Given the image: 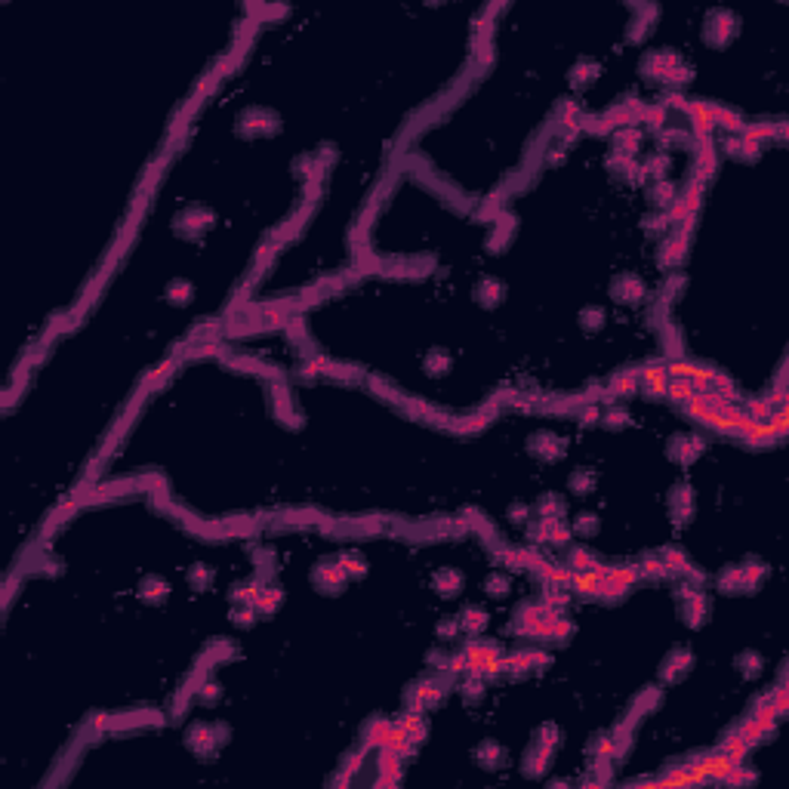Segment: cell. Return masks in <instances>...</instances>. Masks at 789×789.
Instances as JSON below:
<instances>
[{"instance_id": "6da1fadb", "label": "cell", "mask_w": 789, "mask_h": 789, "mask_svg": "<svg viewBox=\"0 0 789 789\" xmlns=\"http://www.w3.org/2000/svg\"><path fill=\"white\" fill-rule=\"evenodd\" d=\"M734 31H737V19H734L731 10H709L706 13V28H703V34H706L709 44H716V47L728 44V40L734 37Z\"/></svg>"}, {"instance_id": "7a4b0ae2", "label": "cell", "mask_w": 789, "mask_h": 789, "mask_svg": "<svg viewBox=\"0 0 789 789\" xmlns=\"http://www.w3.org/2000/svg\"><path fill=\"white\" fill-rule=\"evenodd\" d=\"M210 223H213V213H210L207 207H198V203H191V207H185L182 213L173 219V232L182 235V237H198Z\"/></svg>"}, {"instance_id": "3957f363", "label": "cell", "mask_w": 789, "mask_h": 789, "mask_svg": "<svg viewBox=\"0 0 789 789\" xmlns=\"http://www.w3.org/2000/svg\"><path fill=\"white\" fill-rule=\"evenodd\" d=\"M185 740H189V746H191L194 752H198L201 759H210V756L216 752V746L223 743V737H219L216 725H203V722H198V725H191V728H189Z\"/></svg>"}, {"instance_id": "277c9868", "label": "cell", "mask_w": 789, "mask_h": 789, "mask_svg": "<svg viewBox=\"0 0 789 789\" xmlns=\"http://www.w3.org/2000/svg\"><path fill=\"white\" fill-rule=\"evenodd\" d=\"M528 447H530V453H537V456H542L546 463H552V460H562V456H564L567 441L558 438L555 432H546V429H542V432H533L530 441H528Z\"/></svg>"}, {"instance_id": "5b68a950", "label": "cell", "mask_w": 789, "mask_h": 789, "mask_svg": "<svg viewBox=\"0 0 789 789\" xmlns=\"http://www.w3.org/2000/svg\"><path fill=\"white\" fill-rule=\"evenodd\" d=\"M678 601H682V614L688 626H700L706 617V595L697 586H682L678 589Z\"/></svg>"}, {"instance_id": "8992f818", "label": "cell", "mask_w": 789, "mask_h": 789, "mask_svg": "<svg viewBox=\"0 0 789 789\" xmlns=\"http://www.w3.org/2000/svg\"><path fill=\"white\" fill-rule=\"evenodd\" d=\"M703 447H706V441H703L700 435H675L672 441H669V456L682 465H691L703 453Z\"/></svg>"}, {"instance_id": "52a82bcc", "label": "cell", "mask_w": 789, "mask_h": 789, "mask_svg": "<svg viewBox=\"0 0 789 789\" xmlns=\"http://www.w3.org/2000/svg\"><path fill=\"white\" fill-rule=\"evenodd\" d=\"M312 580H315V586H321L324 592H339L345 586V580H349V574H345V567L339 562H324L315 567V574H312Z\"/></svg>"}, {"instance_id": "ba28073f", "label": "cell", "mask_w": 789, "mask_h": 789, "mask_svg": "<svg viewBox=\"0 0 789 789\" xmlns=\"http://www.w3.org/2000/svg\"><path fill=\"white\" fill-rule=\"evenodd\" d=\"M678 62H682V59H678L672 49H651V53L641 59V71L648 74V78H660V81H663Z\"/></svg>"}, {"instance_id": "9c48e42d", "label": "cell", "mask_w": 789, "mask_h": 789, "mask_svg": "<svg viewBox=\"0 0 789 789\" xmlns=\"http://www.w3.org/2000/svg\"><path fill=\"white\" fill-rule=\"evenodd\" d=\"M241 133L247 136H256V133H271L278 130V117L266 112V108H247V112L241 114V126H237Z\"/></svg>"}, {"instance_id": "30bf717a", "label": "cell", "mask_w": 789, "mask_h": 789, "mask_svg": "<svg viewBox=\"0 0 789 789\" xmlns=\"http://www.w3.org/2000/svg\"><path fill=\"white\" fill-rule=\"evenodd\" d=\"M666 383H669L666 361H663V364H644V367L639 370V386H641L648 395H663V392H666Z\"/></svg>"}, {"instance_id": "8fae6325", "label": "cell", "mask_w": 789, "mask_h": 789, "mask_svg": "<svg viewBox=\"0 0 789 789\" xmlns=\"http://www.w3.org/2000/svg\"><path fill=\"white\" fill-rule=\"evenodd\" d=\"M669 506H672L675 524H688V518L694 515V487L691 485H675L672 494H669Z\"/></svg>"}, {"instance_id": "7c38bea8", "label": "cell", "mask_w": 789, "mask_h": 789, "mask_svg": "<svg viewBox=\"0 0 789 789\" xmlns=\"http://www.w3.org/2000/svg\"><path fill=\"white\" fill-rule=\"evenodd\" d=\"M691 666H694V654H691V651H688V648H675L672 654L663 660L660 678H663V682H678V678L688 672Z\"/></svg>"}, {"instance_id": "4fadbf2b", "label": "cell", "mask_w": 789, "mask_h": 789, "mask_svg": "<svg viewBox=\"0 0 789 789\" xmlns=\"http://www.w3.org/2000/svg\"><path fill=\"white\" fill-rule=\"evenodd\" d=\"M684 253H688V235L675 228L672 235H666L663 247H660V266H678L684 259Z\"/></svg>"}, {"instance_id": "5bb4252c", "label": "cell", "mask_w": 789, "mask_h": 789, "mask_svg": "<svg viewBox=\"0 0 789 789\" xmlns=\"http://www.w3.org/2000/svg\"><path fill=\"white\" fill-rule=\"evenodd\" d=\"M376 768H379L376 786H395L398 780H401V756H395V752L386 749V746H383V752H379V759H376Z\"/></svg>"}, {"instance_id": "9a60e30c", "label": "cell", "mask_w": 789, "mask_h": 789, "mask_svg": "<svg viewBox=\"0 0 789 789\" xmlns=\"http://www.w3.org/2000/svg\"><path fill=\"white\" fill-rule=\"evenodd\" d=\"M164 716L155 709H139L126 712V716H108V728H142V725H160Z\"/></svg>"}, {"instance_id": "2e32d148", "label": "cell", "mask_w": 789, "mask_h": 789, "mask_svg": "<svg viewBox=\"0 0 789 789\" xmlns=\"http://www.w3.org/2000/svg\"><path fill=\"white\" fill-rule=\"evenodd\" d=\"M725 151H728V155H734V158H740V160H756L761 155V142L749 139V136H743V133H737V136H728V139H725Z\"/></svg>"}, {"instance_id": "e0dca14e", "label": "cell", "mask_w": 789, "mask_h": 789, "mask_svg": "<svg viewBox=\"0 0 789 789\" xmlns=\"http://www.w3.org/2000/svg\"><path fill=\"white\" fill-rule=\"evenodd\" d=\"M549 759H552V746H542V743H533L524 756V774L528 777H540L542 771L549 768Z\"/></svg>"}, {"instance_id": "ac0fdd59", "label": "cell", "mask_w": 789, "mask_h": 789, "mask_svg": "<svg viewBox=\"0 0 789 789\" xmlns=\"http://www.w3.org/2000/svg\"><path fill=\"white\" fill-rule=\"evenodd\" d=\"M475 299H478V305H485V309H494V305L503 299V281L499 278H481L478 284H475Z\"/></svg>"}, {"instance_id": "d6986e66", "label": "cell", "mask_w": 789, "mask_h": 789, "mask_svg": "<svg viewBox=\"0 0 789 789\" xmlns=\"http://www.w3.org/2000/svg\"><path fill=\"white\" fill-rule=\"evenodd\" d=\"M610 290H614V299L635 302V299H641V296H644V284L635 275H620L614 284H610Z\"/></svg>"}, {"instance_id": "ffe728a7", "label": "cell", "mask_w": 789, "mask_h": 789, "mask_svg": "<svg viewBox=\"0 0 789 789\" xmlns=\"http://www.w3.org/2000/svg\"><path fill=\"white\" fill-rule=\"evenodd\" d=\"M706 114H709V124H712V126H725V130H731L734 136L743 133V126H746L740 114L728 112V108H722V105H712V102H706Z\"/></svg>"}, {"instance_id": "44dd1931", "label": "cell", "mask_w": 789, "mask_h": 789, "mask_svg": "<svg viewBox=\"0 0 789 789\" xmlns=\"http://www.w3.org/2000/svg\"><path fill=\"white\" fill-rule=\"evenodd\" d=\"M632 392H639V370H626V373H620V376H614L601 398L614 401L617 395H632Z\"/></svg>"}, {"instance_id": "7402d4cb", "label": "cell", "mask_w": 789, "mask_h": 789, "mask_svg": "<svg viewBox=\"0 0 789 789\" xmlns=\"http://www.w3.org/2000/svg\"><path fill=\"white\" fill-rule=\"evenodd\" d=\"M392 728H395V722H388V718H373V722L364 728V749H370V746H379V749H383L388 734H392Z\"/></svg>"}, {"instance_id": "603a6c76", "label": "cell", "mask_w": 789, "mask_h": 789, "mask_svg": "<svg viewBox=\"0 0 789 789\" xmlns=\"http://www.w3.org/2000/svg\"><path fill=\"white\" fill-rule=\"evenodd\" d=\"M395 725H398V728H404L407 737H410V740L417 743V746H420L422 740H426V718H422V712H417V709H407Z\"/></svg>"}, {"instance_id": "cb8c5ba5", "label": "cell", "mask_w": 789, "mask_h": 789, "mask_svg": "<svg viewBox=\"0 0 789 789\" xmlns=\"http://www.w3.org/2000/svg\"><path fill=\"white\" fill-rule=\"evenodd\" d=\"M435 589H438L444 598H453L456 592L463 589V574L453 571V567H441V571L435 574Z\"/></svg>"}, {"instance_id": "d4e9b609", "label": "cell", "mask_w": 789, "mask_h": 789, "mask_svg": "<svg viewBox=\"0 0 789 789\" xmlns=\"http://www.w3.org/2000/svg\"><path fill=\"white\" fill-rule=\"evenodd\" d=\"M669 401H675V404H688L694 395H697V386L691 383V379H684V376H672L666 383V392H663Z\"/></svg>"}, {"instance_id": "484cf974", "label": "cell", "mask_w": 789, "mask_h": 789, "mask_svg": "<svg viewBox=\"0 0 789 789\" xmlns=\"http://www.w3.org/2000/svg\"><path fill=\"white\" fill-rule=\"evenodd\" d=\"M176 364H179V355H176V358H167L164 364H160V367H155V370H151L148 376L142 379V386H139V395H136V398H146V392H151V388H158V386H160V383H164V379L170 376V373L176 370Z\"/></svg>"}, {"instance_id": "4316f807", "label": "cell", "mask_w": 789, "mask_h": 789, "mask_svg": "<svg viewBox=\"0 0 789 789\" xmlns=\"http://www.w3.org/2000/svg\"><path fill=\"white\" fill-rule=\"evenodd\" d=\"M281 601H284L281 586H271V583H266V586H262V592H259V598H256V614L271 617V614L278 610V605H281Z\"/></svg>"}, {"instance_id": "83f0119b", "label": "cell", "mask_w": 789, "mask_h": 789, "mask_svg": "<svg viewBox=\"0 0 789 789\" xmlns=\"http://www.w3.org/2000/svg\"><path fill=\"white\" fill-rule=\"evenodd\" d=\"M595 74H598V62H592V59L583 56L580 62L571 68V87H574V90H583L589 81H595Z\"/></svg>"}, {"instance_id": "f1b7e54d", "label": "cell", "mask_w": 789, "mask_h": 789, "mask_svg": "<svg viewBox=\"0 0 789 789\" xmlns=\"http://www.w3.org/2000/svg\"><path fill=\"white\" fill-rule=\"evenodd\" d=\"M641 146V130H635V126H620V130L614 133V148L623 151V155H635V148Z\"/></svg>"}, {"instance_id": "f546056e", "label": "cell", "mask_w": 789, "mask_h": 789, "mask_svg": "<svg viewBox=\"0 0 789 789\" xmlns=\"http://www.w3.org/2000/svg\"><path fill=\"white\" fill-rule=\"evenodd\" d=\"M512 228H515V219L509 216V213L497 216V219H494V232H490V241H487V247H490V250H503V244L509 241V235H512Z\"/></svg>"}, {"instance_id": "4dcf8cb0", "label": "cell", "mask_w": 789, "mask_h": 789, "mask_svg": "<svg viewBox=\"0 0 789 789\" xmlns=\"http://www.w3.org/2000/svg\"><path fill=\"white\" fill-rule=\"evenodd\" d=\"M167 592H170L167 580H164V576H158V574L146 576V580H142V586H139V595L146 598V601H164Z\"/></svg>"}, {"instance_id": "1f68e13d", "label": "cell", "mask_w": 789, "mask_h": 789, "mask_svg": "<svg viewBox=\"0 0 789 789\" xmlns=\"http://www.w3.org/2000/svg\"><path fill=\"white\" fill-rule=\"evenodd\" d=\"M639 571H641V580H663V576H672V571L666 567V562L660 555H644L639 562Z\"/></svg>"}, {"instance_id": "d6a6232c", "label": "cell", "mask_w": 789, "mask_h": 789, "mask_svg": "<svg viewBox=\"0 0 789 789\" xmlns=\"http://www.w3.org/2000/svg\"><path fill=\"white\" fill-rule=\"evenodd\" d=\"M460 626L469 635H478L481 629H485L487 626V610L485 607H465L463 614H460Z\"/></svg>"}, {"instance_id": "836d02e7", "label": "cell", "mask_w": 789, "mask_h": 789, "mask_svg": "<svg viewBox=\"0 0 789 789\" xmlns=\"http://www.w3.org/2000/svg\"><path fill=\"white\" fill-rule=\"evenodd\" d=\"M598 564V558L589 552V549H583V546H574L571 552H567V567H571V571L576 574V571H592V567Z\"/></svg>"}, {"instance_id": "e575fe53", "label": "cell", "mask_w": 789, "mask_h": 789, "mask_svg": "<svg viewBox=\"0 0 789 789\" xmlns=\"http://www.w3.org/2000/svg\"><path fill=\"white\" fill-rule=\"evenodd\" d=\"M475 759H478V765L485 768H499V761H503V749L494 743V740H485L475 749Z\"/></svg>"}, {"instance_id": "d590c367", "label": "cell", "mask_w": 789, "mask_h": 789, "mask_svg": "<svg viewBox=\"0 0 789 789\" xmlns=\"http://www.w3.org/2000/svg\"><path fill=\"white\" fill-rule=\"evenodd\" d=\"M339 564L345 567L349 576H361L364 571H367V562H364V555L358 552V549H345V552H339Z\"/></svg>"}, {"instance_id": "8d00e7d4", "label": "cell", "mask_w": 789, "mask_h": 789, "mask_svg": "<svg viewBox=\"0 0 789 789\" xmlns=\"http://www.w3.org/2000/svg\"><path fill=\"white\" fill-rule=\"evenodd\" d=\"M537 512H540V518H562V515H564V503H562V497H555V494H542V497H540V503H537Z\"/></svg>"}, {"instance_id": "74e56055", "label": "cell", "mask_w": 789, "mask_h": 789, "mask_svg": "<svg viewBox=\"0 0 789 789\" xmlns=\"http://www.w3.org/2000/svg\"><path fill=\"white\" fill-rule=\"evenodd\" d=\"M567 485H571L574 494H589V490L595 487V472H592V469H576L571 478H567Z\"/></svg>"}, {"instance_id": "f35d334b", "label": "cell", "mask_w": 789, "mask_h": 789, "mask_svg": "<svg viewBox=\"0 0 789 789\" xmlns=\"http://www.w3.org/2000/svg\"><path fill=\"white\" fill-rule=\"evenodd\" d=\"M740 571H743V589H756L759 580L765 576V564L756 562V558H749V562L740 564Z\"/></svg>"}, {"instance_id": "ab89813d", "label": "cell", "mask_w": 789, "mask_h": 789, "mask_svg": "<svg viewBox=\"0 0 789 789\" xmlns=\"http://www.w3.org/2000/svg\"><path fill=\"white\" fill-rule=\"evenodd\" d=\"M651 201L657 203V207H669V203L675 201V185L672 182H666V179H657L654 182V189H651Z\"/></svg>"}, {"instance_id": "60d3db41", "label": "cell", "mask_w": 789, "mask_h": 789, "mask_svg": "<svg viewBox=\"0 0 789 789\" xmlns=\"http://www.w3.org/2000/svg\"><path fill=\"white\" fill-rule=\"evenodd\" d=\"M737 669H740L746 678H756L761 672V657L756 654V651H743V654L737 657Z\"/></svg>"}, {"instance_id": "b9f144b4", "label": "cell", "mask_w": 789, "mask_h": 789, "mask_svg": "<svg viewBox=\"0 0 789 789\" xmlns=\"http://www.w3.org/2000/svg\"><path fill=\"white\" fill-rule=\"evenodd\" d=\"M718 589H722V592H740V589H743V571H740V564H737V567H728V571L718 576Z\"/></svg>"}, {"instance_id": "7bdbcfd3", "label": "cell", "mask_w": 789, "mask_h": 789, "mask_svg": "<svg viewBox=\"0 0 789 789\" xmlns=\"http://www.w3.org/2000/svg\"><path fill=\"white\" fill-rule=\"evenodd\" d=\"M703 179H697V176H691L688 179V185H684V194H682V201L688 203V207L694 210V213H697V207H700V198H703Z\"/></svg>"}, {"instance_id": "ee69618b", "label": "cell", "mask_w": 789, "mask_h": 789, "mask_svg": "<svg viewBox=\"0 0 789 789\" xmlns=\"http://www.w3.org/2000/svg\"><path fill=\"white\" fill-rule=\"evenodd\" d=\"M447 367H451V355H447L444 349H432L429 355H426V370L429 373H447Z\"/></svg>"}, {"instance_id": "f6af8a7d", "label": "cell", "mask_w": 789, "mask_h": 789, "mask_svg": "<svg viewBox=\"0 0 789 789\" xmlns=\"http://www.w3.org/2000/svg\"><path fill=\"white\" fill-rule=\"evenodd\" d=\"M580 324L586 330H598L601 324H605V309H601V305H586V309L580 312Z\"/></svg>"}, {"instance_id": "bcb514c9", "label": "cell", "mask_w": 789, "mask_h": 789, "mask_svg": "<svg viewBox=\"0 0 789 789\" xmlns=\"http://www.w3.org/2000/svg\"><path fill=\"white\" fill-rule=\"evenodd\" d=\"M509 586H512V580H509V574H503V571H494L487 576V592H490V595L503 598L509 592Z\"/></svg>"}, {"instance_id": "7dc6e473", "label": "cell", "mask_w": 789, "mask_h": 789, "mask_svg": "<svg viewBox=\"0 0 789 789\" xmlns=\"http://www.w3.org/2000/svg\"><path fill=\"white\" fill-rule=\"evenodd\" d=\"M460 691H463V697L472 700V703H478L481 697H485V684H481L478 675H465V682L460 684Z\"/></svg>"}, {"instance_id": "c3c4849f", "label": "cell", "mask_w": 789, "mask_h": 789, "mask_svg": "<svg viewBox=\"0 0 789 789\" xmlns=\"http://www.w3.org/2000/svg\"><path fill=\"white\" fill-rule=\"evenodd\" d=\"M271 398H275V407L281 413L284 422H293V413H290V398H287V388L284 386H275L271 388Z\"/></svg>"}, {"instance_id": "681fc988", "label": "cell", "mask_w": 789, "mask_h": 789, "mask_svg": "<svg viewBox=\"0 0 789 789\" xmlns=\"http://www.w3.org/2000/svg\"><path fill=\"white\" fill-rule=\"evenodd\" d=\"M574 530L580 533V537H592V533L598 530V518L592 512H583V515H576V521H574Z\"/></svg>"}, {"instance_id": "f907efd6", "label": "cell", "mask_w": 789, "mask_h": 789, "mask_svg": "<svg viewBox=\"0 0 789 789\" xmlns=\"http://www.w3.org/2000/svg\"><path fill=\"white\" fill-rule=\"evenodd\" d=\"M210 580H213V571H210L207 564H194L189 571V583H191V586H198V589H207Z\"/></svg>"}, {"instance_id": "816d5d0a", "label": "cell", "mask_w": 789, "mask_h": 789, "mask_svg": "<svg viewBox=\"0 0 789 789\" xmlns=\"http://www.w3.org/2000/svg\"><path fill=\"white\" fill-rule=\"evenodd\" d=\"M601 422H605L607 429H620V426H626V422H629V413H626L623 407H610V410L601 413Z\"/></svg>"}, {"instance_id": "f5cc1de1", "label": "cell", "mask_w": 789, "mask_h": 789, "mask_svg": "<svg viewBox=\"0 0 789 789\" xmlns=\"http://www.w3.org/2000/svg\"><path fill=\"white\" fill-rule=\"evenodd\" d=\"M641 170H644V176H654V179H663V173L669 170V158L666 155H654L648 160V164H641Z\"/></svg>"}, {"instance_id": "db71d44e", "label": "cell", "mask_w": 789, "mask_h": 789, "mask_svg": "<svg viewBox=\"0 0 789 789\" xmlns=\"http://www.w3.org/2000/svg\"><path fill=\"white\" fill-rule=\"evenodd\" d=\"M549 542H552V546H564V542H571V528H567L562 518L552 521V528H549Z\"/></svg>"}, {"instance_id": "11a10c76", "label": "cell", "mask_w": 789, "mask_h": 789, "mask_svg": "<svg viewBox=\"0 0 789 789\" xmlns=\"http://www.w3.org/2000/svg\"><path fill=\"white\" fill-rule=\"evenodd\" d=\"M691 78H694V71H691V68H688V65H682V62H678V65L672 68V71H669V74H666V78H663V81L669 83V87H682V83H688Z\"/></svg>"}, {"instance_id": "9f6ffc18", "label": "cell", "mask_w": 789, "mask_h": 789, "mask_svg": "<svg viewBox=\"0 0 789 789\" xmlns=\"http://www.w3.org/2000/svg\"><path fill=\"white\" fill-rule=\"evenodd\" d=\"M232 620H235V626H253V620H256V607L253 605H235Z\"/></svg>"}, {"instance_id": "6f0895ef", "label": "cell", "mask_w": 789, "mask_h": 789, "mask_svg": "<svg viewBox=\"0 0 789 789\" xmlns=\"http://www.w3.org/2000/svg\"><path fill=\"white\" fill-rule=\"evenodd\" d=\"M567 598H571V595H567V592H562L558 586H546V592H542V598H540V601H546L549 607L562 610V607L567 605Z\"/></svg>"}, {"instance_id": "680465c9", "label": "cell", "mask_w": 789, "mask_h": 789, "mask_svg": "<svg viewBox=\"0 0 789 789\" xmlns=\"http://www.w3.org/2000/svg\"><path fill=\"white\" fill-rule=\"evenodd\" d=\"M167 293H170V299H173V302L182 305V302L191 299V284H189V281H173V284L167 287Z\"/></svg>"}, {"instance_id": "91938a15", "label": "cell", "mask_w": 789, "mask_h": 789, "mask_svg": "<svg viewBox=\"0 0 789 789\" xmlns=\"http://www.w3.org/2000/svg\"><path fill=\"white\" fill-rule=\"evenodd\" d=\"M537 743H542V746H558V728L555 725H542L540 731H537Z\"/></svg>"}, {"instance_id": "94428289", "label": "cell", "mask_w": 789, "mask_h": 789, "mask_svg": "<svg viewBox=\"0 0 789 789\" xmlns=\"http://www.w3.org/2000/svg\"><path fill=\"white\" fill-rule=\"evenodd\" d=\"M198 700H201V703H216V700H219V684H216V682H201Z\"/></svg>"}, {"instance_id": "6125c7cd", "label": "cell", "mask_w": 789, "mask_h": 789, "mask_svg": "<svg viewBox=\"0 0 789 789\" xmlns=\"http://www.w3.org/2000/svg\"><path fill=\"white\" fill-rule=\"evenodd\" d=\"M456 629H460V623H456V620H444V623H438V635H441V639H453Z\"/></svg>"}, {"instance_id": "be15d7a7", "label": "cell", "mask_w": 789, "mask_h": 789, "mask_svg": "<svg viewBox=\"0 0 789 789\" xmlns=\"http://www.w3.org/2000/svg\"><path fill=\"white\" fill-rule=\"evenodd\" d=\"M580 420L586 422V426H589V422H598V420H601V410H598L595 404H592V407H586V410H580Z\"/></svg>"}, {"instance_id": "e7e4bbea", "label": "cell", "mask_w": 789, "mask_h": 789, "mask_svg": "<svg viewBox=\"0 0 789 789\" xmlns=\"http://www.w3.org/2000/svg\"><path fill=\"white\" fill-rule=\"evenodd\" d=\"M447 654H441V651H429V663H435V669H447Z\"/></svg>"}, {"instance_id": "03108f58", "label": "cell", "mask_w": 789, "mask_h": 789, "mask_svg": "<svg viewBox=\"0 0 789 789\" xmlns=\"http://www.w3.org/2000/svg\"><path fill=\"white\" fill-rule=\"evenodd\" d=\"M524 515H528V506L524 503H515L512 509H509V518L512 521H524Z\"/></svg>"}]
</instances>
